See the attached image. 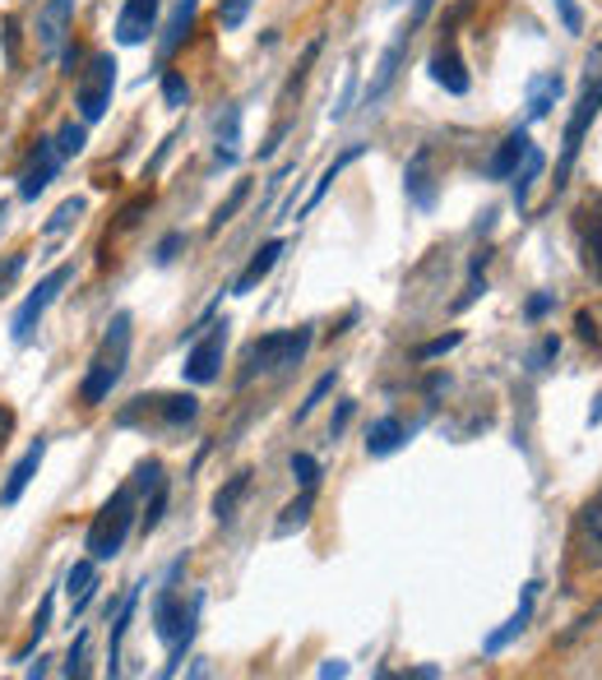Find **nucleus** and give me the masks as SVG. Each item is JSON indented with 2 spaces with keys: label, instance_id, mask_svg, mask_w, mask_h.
I'll return each instance as SVG.
<instances>
[{
  "label": "nucleus",
  "instance_id": "1",
  "mask_svg": "<svg viewBox=\"0 0 602 680\" xmlns=\"http://www.w3.org/2000/svg\"><path fill=\"white\" fill-rule=\"evenodd\" d=\"M126 361H130V315L121 310V315L107 324L98 353H93V361H88L84 384H80V403H84V407L107 403L111 389L121 384V375H126Z\"/></svg>",
  "mask_w": 602,
  "mask_h": 680
},
{
  "label": "nucleus",
  "instance_id": "2",
  "mask_svg": "<svg viewBox=\"0 0 602 680\" xmlns=\"http://www.w3.org/2000/svg\"><path fill=\"white\" fill-rule=\"evenodd\" d=\"M310 324H302V329H293V334H264V338H256L246 347V357H241V375H237V384L246 389V384H256L260 375H287V371H297V366L306 361V353H310Z\"/></svg>",
  "mask_w": 602,
  "mask_h": 680
},
{
  "label": "nucleus",
  "instance_id": "3",
  "mask_svg": "<svg viewBox=\"0 0 602 680\" xmlns=\"http://www.w3.org/2000/svg\"><path fill=\"white\" fill-rule=\"evenodd\" d=\"M598 111H602V47L589 56V70H585V88H579V103L570 111V121H566V134H560V163H556V190L570 181V171H575V158H579V148H585V134L593 130L598 121Z\"/></svg>",
  "mask_w": 602,
  "mask_h": 680
},
{
  "label": "nucleus",
  "instance_id": "4",
  "mask_svg": "<svg viewBox=\"0 0 602 680\" xmlns=\"http://www.w3.org/2000/svg\"><path fill=\"white\" fill-rule=\"evenodd\" d=\"M134 510H140V500H134V486H121L98 514H93L88 523V537H84V547L93 560H111V556H121L126 547V537L134 528Z\"/></svg>",
  "mask_w": 602,
  "mask_h": 680
},
{
  "label": "nucleus",
  "instance_id": "5",
  "mask_svg": "<svg viewBox=\"0 0 602 680\" xmlns=\"http://www.w3.org/2000/svg\"><path fill=\"white\" fill-rule=\"evenodd\" d=\"M432 10H436V0H413V10H408V19L399 24V33H394V43L380 51V61H376V74H371V84L362 88V107H376L385 93L394 88V80H399V70H403V56H408V47H413V37H417V28L432 19Z\"/></svg>",
  "mask_w": 602,
  "mask_h": 680
},
{
  "label": "nucleus",
  "instance_id": "6",
  "mask_svg": "<svg viewBox=\"0 0 602 680\" xmlns=\"http://www.w3.org/2000/svg\"><path fill=\"white\" fill-rule=\"evenodd\" d=\"M111 88H116V56L111 51L88 56V65L80 70V80H74V107H80L84 126H93V121H103V116H107Z\"/></svg>",
  "mask_w": 602,
  "mask_h": 680
},
{
  "label": "nucleus",
  "instance_id": "7",
  "mask_svg": "<svg viewBox=\"0 0 602 680\" xmlns=\"http://www.w3.org/2000/svg\"><path fill=\"white\" fill-rule=\"evenodd\" d=\"M70 278H74V269H70V264H61V269H51V274H47L43 283H37V291H33V297H28L24 306H19V315H14V324H10L14 343H28V338H33V329L43 324L47 306H51L56 297H61V287H66Z\"/></svg>",
  "mask_w": 602,
  "mask_h": 680
},
{
  "label": "nucleus",
  "instance_id": "8",
  "mask_svg": "<svg viewBox=\"0 0 602 680\" xmlns=\"http://www.w3.org/2000/svg\"><path fill=\"white\" fill-rule=\"evenodd\" d=\"M426 70H432V84H440L445 93H455V97H463L473 88V74H469V65H463V51L455 43V28H445V37L432 51V61H426Z\"/></svg>",
  "mask_w": 602,
  "mask_h": 680
},
{
  "label": "nucleus",
  "instance_id": "9",
  "mask_svg": "<svg viewBox=\"0 0 602 680\" xmlns=\"http://www.w3.org/2000/svg\"><path fill=\"white\" fill-rule=\"evenodd\" d=\"M223 353H227V324H213L204 338H196V347L186 353V366H181V375L190 384H213L223 371Z\"/></svg>",
  "mask_w": 602,
  "mask_h": 680
},
{
  "label": "nucleus",
  "instance_id": "10",
  "mask_svg": "<svg viewBox=\"0 0 602 680\" xmlns=\"http://www.w3.org/2000/svg\"><path fill=\"white\" fill-rule=\"evenodd\" d=\"M403 194H408V204H417V208H436L440 177H436V148L432 144H422L413 158H408V167H403Z\"/></svg>",
  "mask_w": 602,
  "mask_h": 680
},
{
  "label": "nucleus",
  "instance_id": "11",
  "mask_svg": "<svg viewBox=\"0 0 602 680\" xmlns=\"http://www.w3.org/2000/svg\"><path fill=\"white\" fill-rule=\"evenodd\" d=\"M61 148H56V140H37V148L28 153V167L19 171V200H37L51 181L56 171H61Z\"/></svg>",
  "mask_w": 602,
  "mask_h": 680
},
{
  "label": "nucleus",
  "instance_id": "12",
  "mask_svg": "<svg viewBox=\"0 0 602 680\" xmlns=\"http://www.w3.org/2000/svg\"><path fill=\"white\" fill-rule=\"evenodd\" d=\"M70 28H74V0H47L37 10V51L61 56V47L70 43Z\"/></svg>",
  "mask_w": 602,
  "mask_h": 680
},
{
  "label": "nucleus",
  "instance_id": "13",
  "mask_svg": "<svg viewBox=\"0 0 602 680\" xmlns=\"http://www.w3.org/2000/svg\"><path fill=\"white\" fill-rule=\"evenodd\" d=\"M158 10L163 0H126L121 5V19H116V43L121 47H140L158 33Z\"/></svg>",
  "mask_w": 602,
  "mask_h": 680
},
{
  "label": "nucleus",
  "instance_id": "14",
  "mask_svg": "<svg viewBox=\"0 0 602 680\" xmlns=\"http://www.w3.org/2000/svg\"><path fill=\"white\" fill-rule=\"evenodd\" d=\"M538 588H542V583H523V597H519V607H515V616H510V620H505V625H500V630H492L487 639H482V653H487V657L505 653V648H510V644H515V639H519L523 630H529V620H533V601H538Z\"/></svg>",
  "mask_w": 602,
  "mask_h": 680
},
{
  "label": "nucleus",
  "instance_id": "15",
  "mask_svg": "<svg viewBox=\"0 0 602 680\" xmlns=\"http://www.w3.org/2000/svg\"><path fill=\"white\" fill-rule=\"evenodd\" d=\"M140 403L163 421V431H186V426L200 417L196 394H153V398H140Z\"/></svg>",
  "mask_w": 602,
  "mask_h": 680
},
{
  "label": "nucleus",
  "instance_id": "16",
  "mask_svg": "<svg viewBox=\"0 0 602 680\" xmlns=\"http://www.w3.org/2000/svg\"><path fill=\"white\" fill-rule=\"evenodd\" d=\"M542 171H547V153H542L538 144H529V148H523V158H519V167L510 171V200L519 208V218L529 213V194H533Z\"/></svg>",
  "mask_w": 602,
  "mask_h": 680
},
{
  "label": "nucleus",
  "instance_id": "17",
  "mask_svg": "<svg viewBox=\"0 0 602 680\" xmlns=\"http://www.w3.org/2000/svg\"><path fill=\"white\" fill-rule=\"evenodd\" d=\"M43 458H47V440L37 436L33 444H28V454L14 463L10 468V477H5V486H0V504H19V496L28 491V481L37 477V468H43Z\"/></svg>",
  "mask_w": 602,
  "mask_h": 680
},
{
  "label": "nucleus",
  "instance_id": "18",
  "mask_svg": "<svg viewBox=\"0 0 602 680\" xmlns=\"http://www.w3.org/2000/svg\"><path fill=\"white\" fill-rule=\"evenodd\" d=\"M287 250V241H264L260 250H256V260H250L246 269H241V278L232 283V297H250L269 274H274V264H279V255Z\"/></svg>",
  "mask_w": 602,
  "mask_h": 680
},
{
  "label": "nucleus",
  "instance_id": "19",
  "mask_svg": "<svg viewBox=\"0 0 602 680\" xmlns=\"http://www.w3.org/2000/svg\"><path fill=\"white\" fill-rule=\"evenodd\" d=\"M196 10H200V0H177V10H172L167 28H163V37H158V61H163V65L172 61V56H177V47L190 37V28H196Z\"/></svg>",
  "mask_w": 602,
  "mask_h": 680
},
{
  "label": "nucleus",
  "instance_id": "20",
  "mask_svg": "<svg viewBox=\"0 0 602 680\" xmlns=\"http://www.w3.org/2000/svg\"><path fill=\"white\" fill-rule=\"evenodd\" d=\"M529 144H533L529 130H510L500 140V148L492 153V163L482 167V177H487V181H510V171L519 167V158H523V148H529Z\"/></svg>",
  "mask_w": 602,
  "mask_h": 680
},
{
  "label": "nucleus",
  "instance_id": "21",
  "mask_svg": "<svg viewBox=\"0 0 602 680\" xmlns=\"http://www.w3.org/2000/svg\"><path fill=\"white\" fill-rule=\"evenodd\" d=\"M134 607H140V588H130V593L121 597V607L107 616V620H111V639H107V671H111V676H121V644H126V630H130Z\"/></svg>",
  "mask_w": 602,
  "mask_h": 680
},
{
  "label": "nucleus",
  "instance_id": "22",
  "mask_svg": "<svg viewBox=\"0 0 602 680\" xmlns=\"http://www.w3.org/2000/svg\"><path fill=\"white\" fill-rule=\"evenodd\" d=\"M93 588H98V565L88 560H74L70 574H66V593H70V616H80L88 601H93Z\"/></svg>",
  "mask_w": 602,
  "mask_h": 680
},
{
  "label": "nucleus",
  "instance_id": "23",
  "mask_svg": "<svg viewBox=\"0 0 602 680\" xmlns=\"http://www.w3.org/2000/svg\"><path fill=\"white\" fill-rule=\"evenodd\" d=\"M560 93H566V80L552 70V74H533L529 80V121H542V116H552V107L560 103Z\"/></svg>",
  "mask_w": 602,
  "mask_h": 680
},
{
  "label": "nucleus",
  "instance_id": "24",
  "mask_svg": "<svg viewBox=\"0 0 602 680\" xmlns=\"http://www.w3.org/2000/svg\"><path fill=\"white\" fill-rule=\"evenodd\" d=\"M579 541H585L589 565H602V491L585 504V514H579Z\"/></svg>",
  "mask_w": 602,
  "mask_h": 680
},
{
  "label": "nucleus",
  "instance_id": "25",
  "mask_svg": "<svg viewBox=\"0 0 602 680\" xmlns=\"http://www.w3.org/2000/svg\"><path fill=\"white\" fill-rule=\"evenodd\" d=\"M403 440H408V426L399 417H380L371 431H366V454H371V458H390Z\"/></svg>",
  "mask_w": 602,
  "mask_h": 680
},
{
  "label": "nucleus",
  "instance_id": "26",
  "mask_svg": "<svg viewBox=\"0 0 602 680\" xmlns=\"http://www.w3.org/2000/svg\"><path fill=\"white\" fill-rule=\"evenodd\" d=\"M362 153H366V144H353V148H343L339 158H334V163H329V167L320 171V181H316V190H310V200L302 204V213H297V218H306V213H310V208H316V204L324 200V194H329V186H334V181L343 177V171H347V167H353V163L362 158Z\"/></svg>",
  "mask_w": 602,
  "mask_h": 680
},
{
  "label": "nucleus",
  "instance_id": "27",
  "mask_svg": "<svg viewBox=\"0 0 602 680\" xmlns=\"http://www.w3.org/2000/svg\"><path fill=\"white\" fill-rule=\"evenodd\" d=\"M250 496V473H237V477H227V486L219 496H213V518L219 523H232L237 518V510H241V500Z\"/></svg>",
  "mask_w": 602,
  "mask_h": 680
},
{
  "label": "nucleus",
  "instance_id": "28",
  "mask_svg": "<svg viewBox=\"0 0 602 680\" xmlns=\"http://www.w3.org/2000/svg\"><path fill=\"white\" fill-rule=\"evenodd\" d=\"M310 510H316V486H302V496L283 510V518H279V528H274V533H279V537H287V533L306 528V523H310Z\"/></svg>",
  "mask_w": 602,
  "mask_h": 680
},
{
  "label": "nucleus",
  "instance_id": "29",
  "mask_svg": "<svg viewBox=\"0 0 602 680\" xmlns=\"http://www.w3.org/2000/svg\"><path fill=\"white\" fill-rule=\"evenodd\" d=\"M579 250H585V269L602 283V218L579 227Z\"/></svg>",
  "mask_w": 602,
  "mask_h": 680
},
{
  "label": "nucleus",
  "instance_id": "30",
  "mask_svg": "<svg viewBox=\"0 0 602 680\" xmlns=\"http://www.w3.org/2000/svg\"><path fill=\"white\" fill-rule=\"evenodd\" d=\"M84 218V200H66L61 208H56L51 213V218H47V227H43V237L47 241H56V237H66V231L74 227V223H80Z\"/></svg>",
  "mask_w": 602,
  "mask_h": 680
},
{
  "label": "nucleus",
  "instance_id": "31",
  "mask_svg": "<svg viewBox=\"0 0 602 680\" xmlns=\"http://www.w3.org/2000/svg\"><path fill=\"white\" fill-rule=\"evenodd\" d=\"M250 200V181H237V186H232V194H227V200L219 204V213H213V218H209V231H223L232 218H237V213H241V204Z\"/></svg>",
  "mask_w": 602,
  "mask_h": 680
},
{
  "label": "nucleus",
  "instance_id": "32",
  "mask_svg": "<svg viewBox=\"0 0 602 680\" xmlns=\"http://www.w3.org/2000/svg\"><path fill=\"white\" fill-rule=\"evenodd\" d=\"M88 144V126L84 121H66L56 130V148H61V158H74V153H84Z\"/></svg>",
  "mask_w": 602,
  "mask_h": 680
},
{
  "label": "nucleus",
  "instance_id": "33",
  "mask_svg": "<svg viewBox=\"0 0 602 680\" xmlns=\"http://www.w3.org/2000/svg\"><path fill=\"white\" fill-rule=\"evenodd\" d=\"M163 103L172 111H181L190 103V84H186V74L181 70H163Z\"/></svg>",
  "mask_w": 602,
  "mask_h": 680
},
{
  "label": "nucleus",
  "instance_id": "34",
  "mask_svg": "<svg viewBox=\"0 0 602 680\" xmlns=\"http://www.w3.org/2000/svg\"><path fill=\"white\" fill-rule=\"evenodd\" d=\"M158 486H167V477H163V463L158 458H144L140 468H134V496H153Z\"/></svg>",
  "mask_w": 602,
  "mask_h": 680
},
{
  "label": "nucleus",
  "instance_id": "35",
  "mask_svg": "<svg viewBox=\"0 0 602 680\" xmlns=\"http://www.w3.org/2000/svg\"><path fill=\"white\" fill-rule=\"evenodd\" d=\"M556 357H560V338H556V334H547V338H542V343L533 347L529 357H523V366H529V371L538 375V371H547V366H552Z\"/></svg>",
  "mask_w": 602,
  "mask_h": 680
},
{
  "label": "nucleus",
  "instance_id": "36",
  "mask_svg": "<svg viewBox=\"0 0 602 680\" xmlns=\"http://www.w3.org/2000/svg\"><path fill=\"white\" fill-rule=\"evenodd\" d=\"M339 384V366H334V371H324L320 380H316V389H310V394H306V403L297 407V421H306L310 413H316V407L324 403V394H329V389H334Z\"/></svg>",
  "mask_w": 602,
  "mask_h": 680
},
{
  "label": "nucleus",
  "instance_id": "37",
  "mask_svg": "<svg viewBox=\"0 0 602 680\" xmlns=\"http://www.w3.org/2000/svg\"><path fill=\"white\" fill-rule=\"evenodd\" d=\"M459 343H463V334H459V329H455V334H440V338H432V343H422V347H417V361H432V357L455 353Z\"/></svg>",
  "mask_w": 602,
  "mask_h": 680
},
{
  "label": "nucleus",
  "instance_id": "38",
  "mask_svg": "<svg viewBox=\"0 0 602 680\" xmlns=\"http://www.w3.org/2000/svg\"><path fill=\"white\" fill-rule=\"evenodd\" d=\"M181 250H186V231H167V237L158 241V250H153V264H172V260H177L181 255Z\"/></svg>",
  "mask_w": 602,
  "mask_h": 680
},
{
  "label": "nucleus",
  "instance_id": "39",
  "mask_svg": "<svg viewBox=\"0 0 602 680\" xmlns=\"http://www.w3.org/2000/svg\"><path fill=\"white\" fill-rule=\"evenodd\" d=\"M287 468H293L297 486H316L320 481V463L310 458V454H293V458H287Z\"/></svg>",
  "mask_w": 602,
  "mask_h": 680
},
{
  "label": "nucleus",
  "instance_id": "40",
  "mask_svg": "<svg viewBox=\"0 0 602 680\" xmlns=\"http://www.w3.org/2000/svg\"><path fill=\"white\" fill-rule=\"evenodd\" d=\"M51 601H56V597L47 593V597H43V607H37V620H33V639H28V648H24V653H19V663H24V657L33 653V644H37V639H43V634L51 630Z\"/></svg>",
  "mask_w": 602,
  "mask_h": 680
},
{
  "label": "nucleus",
  "instance_id": "41",
  "mask_svg": "<svg viewBox=\"0 0 602 680\" xmlns=\"http://www.w3.org/2000/svg\"><path fill=\"white\" fill-rule=\"evenodd\" d=\"M246 14H250V0H223V5H219V24L223 28H241Z\"/></svg>",
  "mask_w": 602,
  "mask_h": 680
},
{
  "label": "nucleus",
  "instance_id": "42",
  "mask_svg": "<svg viewBox=\"0 0 602 680\" xmlns=\"http://www.w3.org/2000/svg\"><path fill=\"white\" fill-rule=\"evenodd\" d=\"M556 14H560V28L566 33H585V10L575 5V0H552Z\"/></svg>",
  "mask_w": 602,
  "mask_h": 680
},
{
  "label": "nucleus",
  "instance_id": "43",
  "mask_svg": "<svg viewBox=\"0 0 602 680\" xmlns=\"http://www.w3.org/2000/svg\"><path fill=\"white\" fill-rule=\"evenodd\" d=\"M149 204H153V194H140V200H130V204L121 208V223H116V227H121V231L134 227V223H140L144 213H149Z\"/></svg>",
  "mask_w": 602,
  "mask_h": 680
},
{
  "label": "nucleus",
  "instance_id": "44",
  "mask_svg": "<svg viewBox=\"0 0 602 680\" xmlns=\"http://www.w3.org/2000/svg\"><path fill=\"white\" fill-rule=\"evenodd\" d=\"M84 648H88V634H80V639H74V648L66 653V676H84Z\"/></svg>",
  "mask_w": 602,
  "mask_h": 680
},
{
  "label": "nucleus",
  "instance_id": "45",
  "mask_svg": "<svg viewBox=\"0 0 602 680\" xmlns=\"http://www.w3.org/2000/svg\"><path fill=\"white\" fill-rule=\"evenodd\" d=\"M24 264H28V255H10L5 264H0V297H5V287L24 274Z\"/></svg>",
  "mask_w": 602,
  "mask_h": 680
},
{
  "label": "nucleus",
  "instance_id": "46",
  "mask_svg": "<svg viewBox=\"0 0 602 680\" xmlns=\"http://www.w3.org/2000/svg\"><path fill=\"white\" fill-rule=\"evenodd\" d=\"M552 306H556V291H538V297H529V306H523V315H529V320H542Z\"/></svg>",
  "mask_w": 602,
  "mask_h": 680
},
{
  "label": "nucleus",
  "instance_id": "47",
  "mask_svg": "<svg viewBox=\"0 0 602 680\" xmlns=\"http://www.w3.org/2000/svg\"><path fill=\"white\" fill-rule=\"evenodd\" d=\"M482 291H487V278H482V274H469V287H463V297L455 301V310H469V306L482 297Z\"/></svg>",
  "mask_w": 602,
  "mask_h": 680
},
{
  "label": "nucleus",
  "instance_id": "48",
  "mask_svg": "<svg viewBox=\"0 0 602 680\" xmlns=\"http://www.w3.org/2000/svg\"><path fill=\"white\" fill-rule=\"evenodd\" d=\"M316 56H320V43H310L306 56H302V65L293 70V80H287V93H297V88H302V80H306V70H310V61H316Z\"/></svg>",
  "mask_w": 602,
  "mask_h": 680
},
{
  "label": "nucleus",
  "instance_id": "49",
  "mask_svg": "<svg viewBox=\"0 0 602 680\" xmlns=\"http://www.w3.org/2000/svg\"><path fill=\"white\" fill-rule=\"evenodd\" d=\"M353 413H357V403H339L334 421H329V440H339V436L347 431V421H353Z\"/></svg>",
  "mask_w": 602,
  "mask_h": 680
},
{
  "label": "nucleus",
  "instance_id": "50",
  "mask_svg": "<svg viewBox=\"0 0 602 680\" xmlns=\"http://www.w3.org/2000/svg\"><path fill=\"white\" fill-rule=\"evenodd\" d=\"M353 93H357V70H347V84H343V97H339V107L329 111V116H334V121H343V116H347V103H353Z\"/></svg>",
  "mask_w": 602,
  "mask_h": 680
},
{
  "label": "nucleus",
  "instance_id": "51",
  "mask_svg": "<svg viewBox=\"0 0 602 680\" xmlns=\"http://www.w3.org/2000/svg\"><path fill=\"white\" fill-rule=\"evenodd\" d=\"M575 329H579V338H585V343H598V324H593L589 310H579V315H575Z\"/></svg>",
  "mask_w": 602,
  "mask_h": 680
},
{
  "label": "nucleus",
  "instance_id": "52",
  "mask_svg": "<svg viewBox=\"0 0 602 680\" xmlns=\"http://www.w3.org/2000/svg\"><path fill=\"white\" fill-rule=\"evenodd\" d=\"M80 61H84L80 43H66V47H61V65H66V74H74V70H80Z\"/></svg>",
  "mask_w": 602,
  "mask_h": 680
},
{
  "label": "nucleus",
  "instance_id": "53",
  "mask_svg": "<svg viewBox=\"0 0 602 680\" xmlns=\"http://www.w3.org/2000/svg\"><path fill=\"white\" fill-rule=\"evenodd\" d=\"M5 47H10V65L19 61V37H14V19H5Z\"/></svg>",
  "mask_w": 602,
  "mask_h": 680
},
{
  "label": "nucleus",
  "instance_id": "54",
  "mask_svg": "<svg viewBox=\"0 0 602 680\" xmlns=\"http://www.w3.org/2000/svg\"><path fill=\"white\" fill-rule=\"evenodd\" d=\"M320 676H347V663H339V657H334V663L320 667Z\"/></svg>",
  "mask_w": 602,
  "mask_h": 680
},
{
  "label": "nucleus",
  "instance_id": "55",
  "mask_svg": "<svg viewBox=\"0 0 602 680\" xmlns=\"http://www.w3.org/2000/svg\"><path fill=\"white\" fill-rule=\"evenodd\" d=\"M598 421H602V394H598L593 407H589V426H598Z\"/></svg>",
  "mask_w": 602,
  "mask_h": 680
},
{
  "label": "nucleus",
  "instance_id": "56",
  "mask_svg": "<svg viewBox=\"0 0 602 680\" xmlns=\"http://www.w3.org/2000/svg\"><path fill=\"white\" fill-rule=\"evenodd\" d=\"M408 676H417V680H432V676H440V671H436V667H413Z\"/></svg>",
  "mask_w": 602,
  "mask_h": 680
},
{
  "label": "nucleus",
  "instance_id": "57",
  "mask_svg": "<svg viewBox=\"0 0 602 680\" xmlns=\"http://www.w3.org/2000/svg\"><path fill=\"white\" fill-rule=\"evenodd\" d=\"M5 431H10V413L0 407V440H5Z\"/></svg>",
  "mask_w": 602,
  "mask_h": 680
},
{
  "label": "nucleus",
  "instance_id": "58",
  "mask_svg": "<svg viewBox=\"0 0 602 680\" xmlns=\"http://www.w3.org/2000/svg\"><path fill=\"white\" fill-rule=\"evenodd\" d=\"M5 218H10V204H0V231H5Z\"/></svg>",
  "mask_w": 602,
  "mask_h": 680
},
{
  "label": "nucleus",
  "instance_id": "59",
  "mask_svg": "<svg viewBox=\"0 0 602 680\" xmlns=\"http://www.w3.org/2000/svg\"><path fill=\"white\" fill-rule=\"evenodd\" d=\"M598 218H602V213H598Z\"/></svg>",
  "mask_w": 602,
  "mask_h": 680
}]
</instances>
